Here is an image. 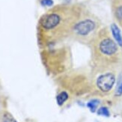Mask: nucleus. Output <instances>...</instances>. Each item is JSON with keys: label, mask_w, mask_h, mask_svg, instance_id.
I'll return each mask as SVG.
<instances>
[{"label": "nucleus", "mask_w": 122, "mask_h": 122, "mask_svg": "<svg viewBox=\"0 0 122 122\" xmlns=\"http://www.w3.org/2000/svg\"><path fill=\"white\" fill-rule=\"evenodd\" d=\"M115 82V76L112 73H106L100 76L97 80V87L103 92L110 91Z\"/></svg>", "instance_id": "nucleus-1"}, {"label": "nucleus", "mask_w": 122, "mask_h": 122, "mask_svg": "<svg viewBox=\"0 0 122 122\" xmlns=\"http://www.w3.org/2000/svg\"><path fill=\"white\" fill-rule=\"evenodd\" d=\"M94 27L95 24L92 20H86L77 23L75 25L74 30L79 35H87L94 29Z\"/></svg>", "instance_id": "nucleus-2"}, {"label": "nucleus", "mask_w": 122, "mask_h": 122, "mask_svg": "<svg viewBox=\"0 0 122 122\" xmlns=\"http://www.w3.org/2000/svg\"><path fill=\"white\" fill-rule=\"evenodd\" d=\"M100 50L103 54L111 56L117 52L118 47L112 40L104 39L100 44Z\"/></svg>", "instance_id": "nucleus-3"}, {"label": "nucleus", "mask_w": 122, "mask_h": 122, "mask_svg": "<svg viewBox=\"0 0 122 122\" xmlns=\"http://www.w3.org/2000/svg\"><path fill=\"white\" fill-rule=\"evenodd\" d=\"M60 22V17L58 14H51L46 15L41 20V25L46 29H51L55 28Z\"/></svg>", "instance_id": "nucleus-4"}, {"label": "nucleus", "mask_w": 122, "mask_h": 122, "mask_svg": "<svg viewBox=\"0 0 122 122\" xmlns=\"http://www.w3.org/2000/svg\"><path fill=\"white\" fill-rule=\"evenodd\" d=\"M111 30H112V33L115 39L116 42L118 44L121 46H122V37L121 35V31L118 29V27L115 24H112L111 25Z\"/></svg>", "instance_id": "nucleus-5"}, {"label": "nucleus", "mask_w": 122, "mask_h": 122, "mask_svg": "<svg viewBox=\"0 0 122 122\" xmlns=\"http://www.w3.org/2000/svg\"><path fill=\"white\" fill-rule=\"evenodd\" d=\"M68 99V94L67 92H61L56 97V100H57V103L58 105L61 106L64 103H65L66 100Z\"/></svg>", "instance_id": "nucleus-6"}, {"label": "nucleus", "mask_w": 122, "mask_h": 122, "mask_svg": "<svg viewBox=\"0 0 122 122\" xmlns=\"http://www.w3.org/2000/svg\"><path fill=\"white\" fill-rule=\"evenodd\" d=\"M99 104H100V100H97V99H94V100H91V101H89L87 103V107H88V108H89L90 110H91L92 112H96V109H97Z\"/></svg>", "instance_id": "nucleus-7"}, {"label": "nucleus", "mask_w": 122, "mask_h": 122, "mask_svg": "<svg viewBox=\"0 0 122 122\" xmlns=\"http://www.w3.org/2000/svg\"><path fill=\"white\" fill-rule=\"evenodd\" d=\"M115 94L117 96H121L122 94V73L118 77L117 87H116V90H115Z\"/></svg>", "instance_id": "nucleus-8"}, {"label": "nucleus", "mask_w": 122, "mask_h": 122, "mask_svg": "<svg viewBox=\"0 0 122 122\" xmlns=\"http://www.w3.org/2000/svg\"><path fill=\"white\" fill-rule=\"evenodd\" d=\"M97 114L99 115H102V116H105V117H109L110 115L109 114V111L107 107H101L97 111Z\"/></svg>", "instance_id": "nucleus-9"}, {"label": "nucleus", "mask_w": 122, "mask_h": 122, "mask_svg": "<svg viewBox=\"0 0 122 122\" xmlns=\"http://www.w3.org/2000/svg\"><path fill=\"white\" fill-rule=\"evenodd\" d=\"M3 121L4 122H17L13 116L9 113H5L3 116Z\"/></svg>", "instance_id": "nucleus-10"}, {"label": "nucleus", "mask_w": 122, "mask_h": 122, "mask_svg": "<svg viewBox=\"0 0 122 122\" xmlns=\"http://www.w3.org/2000/svg\"><path fill=\"white\" fill-rule=\"evenodd\" d=\"M115 14H116V17H118V19L122 20V6L117 8Z\"/></svg>", "instance_id": "nucleus-11"}, {"label": "nucleus", "mask_w": 122, "mask_h": 122, "mask_svg": "<svg viewBox=\"0 0 122 122\" xmlns=\"http://www.w3.org/2000/svg\"><path fill=\"white\" fill-rule=\"evenodd\" d=\"M41 4L44 6H51L53 4L52 0H41Z\"/></svg>", "instance_id": "nucleus-12"}]
</instances>
